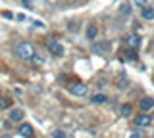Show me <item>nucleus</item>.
Returning <instances> with one entry per match:
<instances>
[{
    "mask_svg": "<svg viewBox=\"0 0 154 138\" xmlns=\"http://www.w3.org/2000/svg\"><path fill=\"white\" fill-rule=\"evenodd\" d=\"M48 50H50V54H54V56H62V54H64V46H62L60 42H56V40L48 42Z\"/></svg>",
    "mask_w": 154,
    "mask_h": 138,
    "instance_id": "obj_6",
    "label": "nucleus"
},
{
    "mask_svg": "<svg viewBox=\"0 0 154 138\" xmlns=\"http://www.w3.org/2000/svg\"><path fill=\"white\" fill-rule=\"evenodd\" d=\"M6 107H10V100L4 98V96H0V109H6Z\"/></svg>",
    "mask_w": 154,
    "mask_h": 138,
    "instance_id": "obj_13",
    "label": "nucleus"
},
{
    "mask_svg": "<svg viewBox=\"0 0 154 138\" xmlns=\"http://www.w3.org/2000/svg\"><path fill=\"white\" fill-rule=\"evenodd\" d=\"M141 16L144 17V19H154V8H146V6H144L143 12H141Z\"/></svg>",
    "mask_w": 154,
    "mask_h": 138,
    "instance_id": "obj_10",
    "label": "nucleus"
},
{
    "mask_svg": "<svg viewBox=\"0 0 154 138\" xmlns=\"http://www.w3.org/2000/svg\"><path fill=\"white\" fill-rule=\"evenodd\" d=\"M17 134L23 136V138H33L35 131H33V127L29 125V123H23V125H19V128H17Z\"/></svg>",
    "mask_w": 154,
    "mask_h": 138,
    "instance_id": "obj_3",
    "label": "nucleus"
},
{
    "mask_svg": "<svg viewBox=\"0 0 154 138\" xmlns=\"http://www.w3.org/2000/svg\"><path fill=\"white\" fill-rule=\"evenodd\" d=\"M93 102L94 104H104V102H108V96H106V94H94Z\"/></svg>",
    "mask_w": 154,
    "mask_h": 138,
    "instance_id": "obj_11",
    "label": "nucleus"
},
{
    "mask_svg": "<svg viewBox=\"0 0 154 138\" xmlns=\"http://www.w3.org/2000/svg\"><path fill=\"white\" fill-rule=\"evenodd\" d=\"M96 37V27H89L87 29V39H94Z\"/></svg>",
    "mask_w": 154,
    "mask_h": 138,
    "instance_id": "obj_15",
    "label": "nucleus"
},
{
    "mask_svg": "<svg viewBox=\"0 0 154 138\" xmlns=\"http://www.w3.org/2000/svg\"><path fill=\"white\" fill-rule=\"evenodd\" d=\"M133 123L137 127H141V128L143 127H148V125H150V117H148L146 113H141V115H137V117L133 119Z\"/></svg>",
    "mask_w": 154,
    "mask_h": 138,
    "instance_id": "obj_8",
    "label": "nucleus"
},
{
    "mask_svg": "<svg viewBox=\"0 0 154 138\" xmlns=\"http://www.w3.org/2000/svg\"><path fill=\"white\" fill-rule=\"evenodd\" d=\"M54 138H69L64 131H54Z\"/></svg>",
    "mask_w": 154,
    "mask_h": 138,
    "instance_id": "obj_17",
    "label": "nucleus"
},
{
    "mask_svg": "<svg viewBox=\"0 0 154 138\" xmlns=\"http://www.w3.org/2000/svg\"><path fill=\"white\" fill-rule=\"evenodd\" d=\"M0 138H12V136H0Z\"/></svg>",
    "mask_w": 154,
    "mask_h": 138,
    "instance_id": "obj_23",
    "label": "nucleus"
},
{
    "mask_svg": "<svg viewBox=\"0 0 154 138\" xmlns=\"http://www.w3.org/2000/svg\"><path fill=\"white\" fill-rule=\"evenodd\" d=\"M123 58L127 60V61H135V60H137V52H135V50H127L123 54Z\"/></svg>",
    "mask_w": 154,
    "mask_h": 138,
    "instance_id": "obj_12",
    "label": "nucleus"
},
{
    "mask_svg": "<svg viewBox=\"0 0 154 138\" xmlns=\"http://www.w3.org/2000/svg\"><path fill=\"white\" fill-rule=\"evenodd\" d=\"M21 4H23L25 8H31V6H33V4H31V0H21Z\"/></svg>",
    "mask_w": 154,
    "mask_h": 138,
    "instance_id": "obj_21",
    "label": "nucleus"
},
{
    "mask_svg": "<svg viewBox=\"0 0 154 138\" xmlns=\"http://www.w3.org/2000/svg\"><path fill=\"white\" fill-rule=\"evenodd\" d=\"M125 42L129 44V48H131V50H137L139 46H141V37H139V35H135V33H133V35H129L127 39H125Z\"/></svg>",
    "mask_w": 154,
    "mask_h": 138,
    "instance_id": "obj_7",
    "label": "nucleus"
},
{
    "mask_svg": "<svg viewBox=\"0 0 154 138\" xmlns=\"http://www.w3.org/2000/svg\"><path fill=\"white\" fill-rule=\"evenodd\" d=\"M16 54L19 60H33L35 56V48H33L31 42H19L16 46Z\"/></svg>",
    "mask_w": 154,
    "mask_h": 138,
    "instance_id": "obj_1",
    "label": "nucleus"
},
{
    "mask_svg": "<svg viewBox=\"0 0 154 138\" xmlns=\"http://www.w3.org/2000/svg\"><path fill=\"white\" fill-rule=\"evenodd\" d=\"M129 138H143V134H141V132H133V134L129 136Z\"/></svg>",
    "mask_w": 154,
    "mask_h": 138,
    "instance_id": "obj_22",
    "label": "nucleus"
},
{
    "mask_svg": "<svg viewBox=\"0 0 154 138\" xmlns=\"http://www.w3.org/2000/svg\"><path fill=\"white\" fill-rule=\"evenodd\" d=\"M110 50H112L110 42H94V44H93V52H94V54H108Z\"/></svg>",
    "mask_w": 154,
    "mask_h": 138,
    "instance_id": "obj_4",
    "label": "nucleus"
},
{
    "mask_svg": "<svg viewBox=\"0 0 154 138\" xmlns=\"http://www.w3.org/2000/svg\"><path fill=\"white\" fill-rule=\"evenodd\" d=\"M133 4L135 6H141V8H144L148 4V0H133Z\"/></svg>",
    "mask_w": 154,
    "mask_h": 138,
    "instance_id": "obj_18",
    "label": "nucleus"
},
{
    "mask_svg": "<svg viewBox=\"0 0 154 138\" xmlns=\"http://www.w3.org/2000/svg\"><path fill=\"white\" fill-rule=\"evenodd\" d=\"M2 16L6 17V19H14V13H12V12H8V10H4V12H2Z\"/></svg>",
    "mask_w": 154,
    "mask_h": 138,
    "instance_id": "obj_20",
    "label": "nucleus"
},
{
    "mask_svg": "<svg viewBox=\"0 0 154 138\" xmlns=\"http://www.w3.org/2000/svg\"><path fill=\"white\" fill-rule=\"evenodd\" d=\"M139 107H141V111H143V113H148V111H150V109L154 107V98L144 96L141 102H139Z\"/></svg>",
    "mask_w": 154,
    "mask_h": 138,
    "instance_id": "obj_5",
    "label": "nucleus"
},
{
    "mask_svg": "<svg viewBox=\"0 0 154 138\" xmlns=\"http://www.w3.org/2000/svg\"><path fill=\"white\" fill-rule=\"evenodd\" d=\"M87 84H83V83H73V84H69V92L73 94V96H85L87 94Z\"/></svg>",
    "mask_w": 154,
    "mask_h": 138,
    "instance_id": "obj_2",
    "label": "nucleus"
},
{
    "mask_svg": "<svg viewBox=\"0 0 154 138\" xmlns=\"http://www.w3.org/2000/svg\"><path fill=\"white\" fill-rule=\"evenodd\" d=\"M33 61H35L37 65H41V63H42V56H38V54H35V56H33Z\"/></svg>",
    "mask_w": 154,
    "mask_h": 138,
    "instance_id": "obj_19",
    "label": "nucleus"
},
{
    "mask_svg": "<svg viewBox=\"0 0 154 138\" xmlns=\"http://www.w3.org/2000/svg\"><path fill=\"white\" fill-rule=\"evenodd\" d=\"M23 119V111L21 109H12V111H10V121H21Z\"/></svg>",
    "mask_w": 154,
    "mask_h": 138,
    "instance_id": "obj_9",
    "label": "nucleus"
},
{
    "mask_svg": "<svg viewBox=\"0 0 154 138\" xmlns=\"http://www.w3.org/2000/svg\"><path fill=\"white\" fill-rule=\"evenodd\" d=\"M122 115H123V117L131 115V106H129V104H125V106L122 107Z\"/></svg>",
    "mask_w": 154,
    "mask_h": 138,
    "instance_id": "obj_16",
    "label": "nucleus"
},
{
    "mask_svg": "<svg viewBox=\"0 0 154 138\" xmlns=\"http://www.w3.org/2000/svg\"><path fill=\"white\" fill-rule=\"evenodd\" d=\"M129 12H131V6H129V4H123V6L119 8V13H122V16H127Z\"/></svg>",
    "mask_w": 154,
    "mask_h": 138,
    "instance_id": "obj_14",
    "label": "nucleus"
}]
</instances>
